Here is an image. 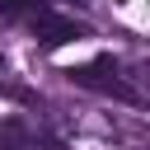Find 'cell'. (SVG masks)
<instances>
[{
	"instance_id": "obj_1",
	"label": "cell",
	"mask_w": 150,
	"mask_h": 150,
	"mask_svg": "<svg viewBox=\"0 0 150 150\" xmlns=\"http://www.w3.org/2000/svg\"><path fill=\"white\" fill-rule=\"evenodd\" d=\"M70 80H75V84H84V89H98V94H117L122 103H141V94H136V89L117 75L112 56H98V61H89V66L70 70Z\"/></svg>"
},
{
	"instance_id": "obj_2",
	"label": "cell",
	"mask_w": 150,
	"mask_h": 150,
	"mask_svg": "<svg viewBox=\"0 0 150 150\" xmlns=\"http://www.w3.org/2000/svg\"><path fill=\"white\" fill-rule=\"evenodd\" d=\"M28 33H33V42H38V47H66V42L84 38V28H80L70 14L52 9V5H42V9H38V19L28 23Z\"/></svg>"
},
{
	"instance_id": "obj_3",
	"label": "cell",
	"mask_w": 150,
	"mask_h": 150,
	"mask_svg": "<svg viewBox=\"0 0 150 150\" xmlns=\"http://www.w3.org/2000/svg\"><path fill=\"white\" fill-rule=\"evenodd\" d=\"M38 145V131L19 117H0V150H28Z\"/></svg>"
}]
</instances>
